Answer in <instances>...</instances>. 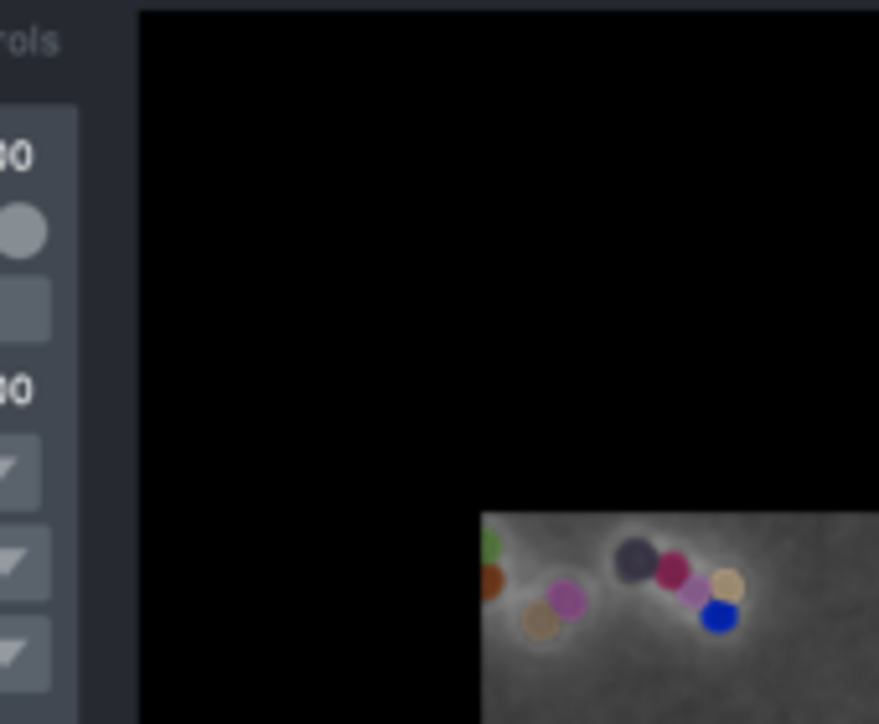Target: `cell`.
Here are the masks:
<instances>
[{
	"instance_id": "obj_3",
	"label": "cell",
	"mask_w": 879,
	"mask_h": 724,
	"mask_svg": "<svg viewBox=\"0 0 879 724\" xmlns=\"http://www.w3.org/2000/svg\"><path fill=\"white\" fill-rule=\"evenodd\" d=\"M688 575H693V564H688V554L683 549H668V554H657V585L662 590H683L688 585Z\"/></svg>"
},
{
	"instance_id": "obj_2",
	"label": "cell",
	"mask_w": 879,
	"mask_h": 724,
	"mask_svg": "<svg viewBox=\"0 0 879 724\" xmlns=\"http://www.w3.org/2000/svg\"><path fill=\"white\" fill-rule=\"evenodd\" d=\"M616 575H621L626 585L652 580V575H657V543H647V538H626L621 549H616Z\"/></svg>"
},
{
	"instance_id": "obj_6",
	"label": "cell",
	"mask_w": 879,
	"mask_h": 724,
	"mask_svg": "<svg viewBox=\"0 0 879 724\" xmlns=\"http://www.w3.org/2000/svg\"><path fill=\"white\" fill-rule=\"evenodd\" d=\"M502 585H507V575H497V564H487V600H492Z\"/></svg>"
},
{
	"instance_id": "obj_4",
	"label": "cell",
	"mask_w": 879,
	"mask_h": 724,
	"mask_svg": "<svg viewBox=\"0 0 879 724\" xmlns=\"http://www.w3.org/2000/svg\"><path fill=\"white\" fill-rule=\"evenodd\" d=\"M523 626H528V637L554 642V637H559V611H554V606H543V600H533V606L523 611Z\"/></svg>"
},
{
	"instance_id": "obj_5",
	"label": "cell",
	"mask_w": 879,
	"mask_h": 724,
	"mask_svg": "<svg viewBox=\"0 0 879 724\" xmlns=\"http://www.w3.org/2000/svg\"><path fill=\"white\" fill-rule=\"evenodd\" d=\"M714 595H719V600H735V595H740V580H735V575H719V580H714Z\"/></svg>"
},
{
	"instance_id": "obj_1",
	"label": "cell",
	"mask_w": 879,
	"mask_h": 724,
	"mask_svg": "<svg viewBox=\"0 0 879 724\" xmlns=\"http://www.w3.org/2000/svg\"><path fill=\"white\" fill-rule=\"evenodd\" d=\"M47 249V213L32 202L0 207V254L6 259H32Z\"/></svg>"
}]
</instances>
